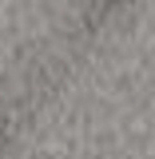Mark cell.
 I'll return each instance as SVG.
<instances>
[{"instance_id":"1","label":"cell","mask_w":155,"mask_h":159,"mask_svg":"<svg viewBox=\"0 0 155 159\" xmlns=\"http://www.w3.org/2000/svg\"><path fill=\"white\" fill-rule=\"evenodd\" d=\"M112 4H119V0H112Z\"/></svg>"}]
</instances>
